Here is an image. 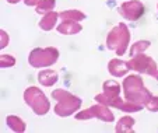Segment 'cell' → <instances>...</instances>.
<instances>
[{
    "instance_id": "1",
    "label": "cell",
    "mask_w": 158,
    "mask_h": 133,
    "mask_svg": "<svg viewBox=\"0 0 158 133\" xmlns=\"http://www.w3.org/2000/svg\"><path fill=\"white\" fill-rule=\"evenodd\" d=\"M102 88H104V92L95 95V101H98L99 104H104V105H108V106H115V108L123 111V112H139V111H141L144 108L143 105L130 102L127 100L126 101L120 100L119 98L120 86L115 80L105 81Z\"/></svg>"
},
{
    "instance_id": "2",
    "label": "cell",
    "mask_w": 158,
    "mask_h": 133,
    "mask_svg": "<svg viewBox=\"0 0 158 133\" xmlns=\"http://www.w3.org/2000/svg\"><path fill=\"white\" fill-rule=\"evenodd\" d=\"M123 91H125V98L127 101L143 106H146V104L152 97L151 92L144 87L143 79L137 74H130L123 80Z\"/></svg>"
},
{
    "instance_id": "3",
    "label": "cell",
    "mask_w": 158,
    "mask_h": 133,
    "mask_svg": "<svg viewBox=\"0 0 158 133\" xmlns=\"http://www.w3.org/2000/svg\"><path fill=\"white\" fill-rule=\"evenodd\" d=\"M52 98L57 101L56 106H55V114L57 116H62V118H66V116L73 115L74 112H77L81 106V98L76 97V95L70 94L69 91L66 90H53L52 91Z\"/></svg>"
},
{
    "instance_id": "4",
    "label": "cell",
    "mask_w": 158,
    "mask_h": 133,
    "mask_svg": "<svg viewBox=\"0 0 158 133\" xmlns=\"http://www.w3.org/2000/svg\"><path fill=\"white\" fill-rule=\"evenodd\" d=\"M129 42H130V31L125 23H119L109 31L106 36V48L109 50H115L118 56H122L126 52Z\"/></svg>"
},
{
    "instance_id": "5",
    "label": "cell",
    "mask_w": 158,
    "mask_h": 133,
    "mask_svg": "<svg viewBox=\"0 0 158 133\" xmlns=\"http://www.w3.org/2000/svg\"><path fill=\"white\" fill-rule=\"evenodd\" d=\"M24 101L34 111L35 115L42 116L45 114H48L51 109V102L48 101V97L38 87H28L24 92Z\"/></svg>"
},
{
    "instance_id": "6",
    "label": "cell",
    "mask_w": 158,
    "mask_h": 133,
    "mask_svg": "<svg viewBox=\"0 0 158 133\" xmlns=\"http://www.w3.org/2000/svg\"><path fill=\"white\" fill-rule=\"evenodd\" d=\"M57 59H59V50L56 48H35L31 50L30 56H28V63L35 69L49 67L55 65Z\"/></svg>"
},
{
    "instance_id": "7",
    "label": "cell",
    "mask_w": 158,
    "mask_h": 133,
    "mask_svg": "<svg viewBox=\"0 0 158 133\" xmlns=\"http://www.w3.org/2000/svg\"><path fill=\"white\" fill-rule=\"evenodd\" d=\"M127 65L130 69L139 71V73H146L148 76L155 77L158 74V65L152 58L146 56L143 53H139L133 56L130 60H127Z\"/></svg>"
},
{
    "instance_id": "8",
    "label": "cell",
    "mask_w": 158,
    "mask_h": 133,
    "mask_svg": "<svg viewBox=\"0 0 158 133\" xmlns=\"http://www.w3.org/2000/svg\"><path fill=\"white\" fill-rule=\"evenodd\" d=\"M91 118H98L99 121L104 122L115 121L114 114L110 112L108 105H104V104H97V105H93L87 108V109L81 111V112L76 114V119H78V121H85V119H91Z\"/></svg>"
},
{
    "instance_id": "9",
    "label": "cell",
    "mask_w": 158,
    "mask_h": 133,
    "mask_svg": "<svg viewBox=\"0 0 158 133\" xmlns=\"http://www.w3.org/2000/svg\"><path fill=\"white\" fill-rule=\"evenodd\" d=\"M119 13L122 17H125L129 21H137L139 18L143 15L144 6L139 0H130V2H125L122 6L119 7Z\"/></svg>"
},
{
    "instance_id": "10",
    "label": "cell",
    "mask_w": 158,
    "mask_h": 133,
    "mask_svg": "<svg viewBox=\"0 0 158 133\" xmlns=\"http://www.w3.org/2000/svg\"><path fill=\"white\" fill-rule=\"evenodd\" d=\"M129 69L130 67H129L127 62H123V60H120V59H112L108 63V71L110 73V76H114V77L126 76Z\"/></svg>"
},
{
    "instance_id": "11",
    "label": "cell",
    "mask_w": 158,
    "mask_h": 133,
    "mask_svg": "<svg viewBox=\"0 0 158 133\" xmlns=\"http://www.w3.org/2000/svg\"><path fill=\"white\" fill-rule=\"evenodd\" d=\"M80 31H83L81 24H78L77 21H70V20H64L57 25V32L63 34V35H76Z\"/></svg>"
},
{
    "instance_id": "12",
    "label": "cell",
    "mask_w": 158,
    "mask_h": 133,
    "mask_svg": "<svg viewBox=\"0 0 158 133\" xmlns=\"http://www.w3.org/2000/svg\"><path fill=\"white\" fill-rule=\"evenodd\" d=\"M57 79H59V74L57 71L52 70V69H45L41 70L38 74V81L45 87H52L53 84H56Z\"/></svg>"
},
{
    "instance_id": "13",
    "label": "cell",
    "mask_w": 158,
    "mask_h": 133,
    "mask_svg": "<svg viewBox=\"0 0 158 133\" xmlns=\"http://www.w3.org/2000/svg\"><path fill=\"white\" fill-rule=\"evenodd\" d=\"M57 18H59V13L56 11H51L48 14H45L42 17V20L39 21V28L44 31H51L55 28L57 23Z\"/></svg>"
},
{
    "instance_id": "14",
    "label": "cell",
    "mask_w": 158,
    "mask_h": 133,
    "mask_svg": "<svg viewBox=\"0 0 158 133\" xmlns=\"http://www.w3.org/2000/svg\"><path fill=\"white\" fill-rule=\"evenodd\" d=\"M6 123H7V126H9L11 130L18 132V133L25 132V129H27L25 122L23 121L20 116H15V115H9V116H7V118H6Z\"/></svg>"
},
{
    "instance_id": "15",
    "label": "cell",
    "mask_w": 158,
    "mask_h": 133,
    "mask_svg": "<svg viewBox=\"0 0 158 133\" xmlns=\"http://www.w3.org/2000/svg\"><path fill=\"white\" fill-rule=\"evenodd\" d=\"M134 122L136 121L131 116H123L116 123V132L118 133H133Z\"/></svg>"
},
{
    "instance_id": "16",
    "label": "cell",
    "mask_w": 158,
    "mask_h": 133,
    "mask_svg": "<svg viewBox=\"0 0 158 133\" xmlns=\"http://www.w3.org/2000/svg\"><path fill=\"white\" fill-rule=\"evenodd\" d=\"M59 18L62 21L64 20H70V21H83L85 18V14L83 11H78V10H66V11H62L59 14Z\"/></svg>"
},
{
    "instance_id": "17",
    "label": "cell",
    "mask_w": 158,
    "mask_h": 133,
    "mask_svg": "<svg viewBox=\"0 0 158 133\" xmlns=\"http://www.w3.org/2000/svg\"><path fill=\"white\" fill-rule=\"evenodd\" d=\"M55 4H56L55 0H42L41 3L36 6V13L38 14H48V13H51L53 10Z\"/></svg>"
},
{
    "instance_id": "18",
    "label": "cell",
    "mask_w": 158,
    "mask_h": 133,
    "mask_svg": "<svg viewBox=\"0 0 158 133\" xmlns=\"http://www.w3.org/2000/svg\"><path fill=\"white\" fill-rule=\"evenodd\" d=\"M150 41H137L134 45H131V49H130V56H136L139 53H143L146 49L150 48Z\"/></svg>"
},
{
    "instance_id": "19",
    "label": "cell",
    "mask_w": 158,
    "mask_h": 133,
    "mask_svg": "<svg viewBox=\"0 0 158 133\" xmlns=\"http://www.w3.org/2000/svg\"><path fill=\"white\" fill-rule=\"evenodd\" d=\"M15 65V59L10 55H2L0 56V67L2 69H7V67H11V66Z\"/></svg>"
},
{
    "instance_id": "20",
    "label": "cell",
    "mask_w": 158,
    "mask_h": 133,
    "mask_svg": "<svg viewBox=\"0 0 158 133\" xmlns=\"http://www.w3.org/2000/svg\"><path fill=\"white\" fill-rule=\"evenodd\" d=\"M146 108L150 112H157L158 111V97L157 95H152V97L150 98V101L146 104Z\"/></svg>"
},
{
    "instance_id": "21",
    "label": "cell",
    "mask_w": 158,
    "mask_h": 133,
    "mask_svg": "<svg viewBox=\"0 0 158 133\" xmlns=\"http://www.w3.org/2000/svg\"><path fill=\"white\" fill-rule=\"evenodd\" d=\"M9 45V34L4 30H0V48L3 49Z\"/></svg>"
},
{
    "instance_id": "22",
    "label": "cell",
    "mask_w": 158,
    "mask_h": 133,
    "mask_svg": "<svg viewBox=\"0 0 158 133\" xmlns=\"http://www.w3.org/2000/svg\"><path fill=\"white\" fill-rule=\"evenodd\" d=\"M41 2H42V0H24V3L27 4V6H31V7H32V6L36 7L39 3H41Z\"/></svg>"
},
{
    "instance_id": "23",
    "label": "cell",
    "mask_w": 158,
    "mask_h": 133,
    "mask_svg": "<svg viewBox=\"0 0 158 133\" xmlns=\"http://www.w3.org/2000/svg\"><path fill=\"white\" fill-rule=\"evenodd\" d=\"M7 2H9L10 4H17L18 2H20V0H7Z\"/></svg>"
},
{
    "instance_id": "24",
    "label": "cell",
    "mask_w": 158,
    "mask_h": 133,
    "mask_svg": "<svg viewBox=\"0 0 158 133\" xmlns=\"http://www.w3.org/2000/svg\"><path fill=\"white\" fill-rule=\"evenodd\" d=\"M155 79H157V80H158V74H157V76H155Z\"/></svg>"
},
{
    "instance_id": "25",
    "label": "cell",
    "mask_w": 158,
    "mask_h": 133,
    "mask_svg": "<svg viewBox=\"0 0 158 133\" xmlns=\"http://www.w3.org/2000/svg\"><path fill=\"white\" fill-rule=\"evenodd\" d=\"M157 7H158V4H157Z\"/></svg>"
}]
</instances>
